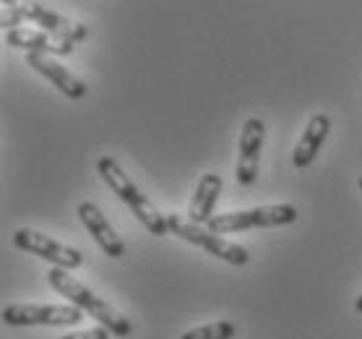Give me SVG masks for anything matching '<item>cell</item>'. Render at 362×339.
<instances>
[{
    "instance_id": "cell-1",
    "label": "cell",
    "mask_w": 362,
    "mask_h": 339,
    "mask_svg": "<svg viewBox=\"0 0 362 339\" xmlns=\"http://www.w3.org/2000/svg\"><path fill=\"white\" fill-rule=\"evenodd\" d=\"M47 282L52 285V289H58L63 298H68L74 303L76 308H81L83 314H89L91 318H97L110 334H115V337H128L133 331V323L125 318L120 311L105 303L102 298H97L94 292H91L83 282L74 280L68 269H60V266H52L47 272Z\"/></svg>"
},
{
    "instance_id": "cell-2",
    "label": "cell",
    "mask_w": 362,
    "mask_h": 339,
    "mask_svg": "<svg viewBox=\"0 0 362 339\" xmlns=\"http://www.w3.org/2000/svg\"><path fill=\"white\" fill-rule=\"evenodd\" d=\"M97 173L102 175V180L107 183L112 193H115L117 199L123 201L125 207L131 209L133 217L139 219L144 227H146L151 235H157V238H165L167 232H170V224H167V217L159 214L157 207L151 204V201L136 188V183L123 173V167L117 165L112 157H99L97 159Z\"/></svg>"
},
{
    "instance_id": "cell-3",
    "label": "cell",
    "mask_w": 362,
    "mask_h": 339,
    "mask_svg": "<svg viewBox=\"0 0 362 339\" xmlns=\"http://www.w3.org/2000/svg\"><path fill=\"white\" fill-rule=\"evenodd\" d=\"M297 207L292 204H274V207H255L245 212H227V214H214L209 219V230L216 235H230V232L255 230V227H281V224L297 222Z\"/></svg>"
},
{
    "instance_id": "cell-4",
    "label": "cell",
    "mask_w": 362,
    "mask_h": 339,
    "mask_svg": "<svg viewBox=\"0 0 362 339\" xmlns=\"http://www.w3.org/2000/svg\"><path fill=\"white\" fill-rule=\"evenodd\" d=\"M167 224H170V230H173L177 238H182L185 243H193V246L204 248L206 253H211V256L222 258V261H227V264L245 266L247 261H250L247 248H243V246H238V243L222 238V235H216V232H211L209 227H204V224L182 219V217H177V214H167Z\"/></svg>"
},
{
    "instance_id": "cell-5",
    "label": "cell",
    "mask_w": 362,
    "mask_h": 339,
    "mask_svg": "<svg viewBox=\"0 0 362 339\" xmlns=\"http://www.w3.org/2000/svg\"><path fill=\"white\" fill-rule=\"evenodd\" d=\"M83 311L76 306H34L13 303L3 308V321L8 326H76Z\"/></svg>"
},
{
    "instance_id": "cell-6",
    "label": "cell",
    "mask_w": 362,
    "mask_h": 339,
    "mask_svg": "<svg viewBox=\"0 0 362 339\" xmlns=\"http://www.w3.org/2000/svg\"><path fill=\"white\" fill-rule=\"evenodd\" d=\"M13 246L18 251H26L32 256H40L45 261H49L52 266H60V269H78L83 264V253L78 248H71V246H63L58 240H52L45 232L29 230V227H21L13 235Z\"/></svg>"
},
{
    "instance_id": "cell-7",
    "label": "cell",
    "mask_w": 362,
    "mask_h": 339,
    "mask_svg": "<svg viewBox=\"0 0 362 339\" xmlns=\"http://www.w3.org/2000/svg\"><path fill=\"white\" fill-rule=\"evenodd\" d=\"M266 125L261 117H247L240 133V157H238V183L240 185H253L258 178V162H261V149H264Z\"/></svg>"
},
{
    "instance_id": "cell-8",
    "label": "cell",
    "mask_w": 362,
    "mask_h": 339,
    "mask_svg": "<svg viewBox=\"0 0 362 339\" xmlns=\"http://www.w3.org/2000/svg\"><path fill=\"white\" fill-rule=\"evenodd\" d=\"M78 217H81L83 227L89 230V235L94 238L99 248L105 251V256L110 258H123L125 256V243L120 240L112 224L107 222V217L102 214V209L94 201H81L78 204Z\"/></svg>"
},
{
    "instance_id": "cell-9",
    "label": "cell",
    "mask_w": 362,
    "mask_h": 339,
    "mask_svg": "<svg viewBox=\"0 0 362 339\" xmlns=\"http://www.w3.org/2000/svg\"><path fill=\"white\" fill-rule=\"evenodd\" d=\"M26 63H29V68H34L40 76H45L49 84H55V89H60L66 97H71V100L86 97V91H89L86 84H83L78 76L71 74L66 66H60L58 60H52V55H47V52H26Z\"/></svg>"
},
{
    "instance_id": "cell-10",
    "label": "cell",
    "mask_w": 362,
    "mask_h": 339,
    "mask_svg": "<svg viewBox=\"0 0 362 339\" xmlns=\"http://www.w3.org/2000/svg\"><path fill=\"white\" fill-rule=\"evenodd\" d=\"M329 131H331V117L326 115V113H315V115L308 120V125H305V131H303V136H300V141H297L295 154H292V162H295V167L305 170V167L313 165L315 154L321 151L323 141H326Z\"/></svg>"
},
{
    "instance_id": "cell-11",
    "label": "cell",
    "mask_w": 362,
    "mask_h": 339,
    "mask_svg": "<svg viewBox=\"0 0 362 339\" xmlns=\"http://www.w3.org/2000/svg\"><path fill=\"white\" fill-rule=\"evenodd\" d=\"M222 193V178L216 173L201 175V180L196 185V193L190 199L188 207V219L196 224H209V219L214 217V207Z\"/></svg>"
},
{
    "instance_id": "cell-12",
    "label": "cell",
    "mask_w": 362,
    "mask_h": 339,
    "mask_svg": "<svg viewBox=\"0 0 362 339\" xmlns=\"http://www.w3.org/2000/svg\"><path fill=\"white\" fill-rule=\"evenodd\" d=\"M3 6H16V8L24 13V18L34 21V24H40L42 29L49 34H66V32H71L76 24V21L60 16V13H55V11H49L47 6H42V3H37V0H3Z\"/></svg>"
},
{
    "instance_id": "cell-13",
    "label": "cell",
    "mask_w": 362,
    "mask_h": 339,
    "mask_svg": "<svg viewBox=\"0 0 362 339\" xmlns=\"http://www.w3.org/2000/svg\"><path fill=\"white\" fill-rule=\"evenodd\" d=\"M6 45L8 47H16V50L26 52H52V34L45 32V29H11L6 32Z\"/></svg>"
},
{
    "instance_id": "cell-14",
    "label": "cell",
    "mask_w": 362,
    "mask_h": 339,
    "mask_svg": "<svg viewBox=\"0 0 362 339\" xmlns=\"http://www.w3.org/2000/svg\"><path fill=\"white\" fill-rule=\"evenodd\" d=\"M235 323L232 321H214L198 326V329L185 331L180 339H235Z\"/></svg>"
},
{
    "instance_id": "cell-15",
    "label": "cell",
    "mask_w": 362,
    "mask_h": 339,
    "mask_svg": "<svg viewBox=\"0 0 362 339\" xmlns=\"http://www.w3.org/2000/svg\"><path fill=\"white\" fill-rule=\"evenodd\" d=\"M21 21H26L24 13L16 8V6H3V13H0V26L6 29V32H11V29H18L21 26Z\"/></svg>"
},
{
    "instance_id": "cell-16",
    "label": "cell",
    "mask_w": 362,
    "mask_h": 339,
    "mask_svg": "<svg viewBox=\"0 0 362 339\" xmlns=\"http://www.w3.org/2000/svg\"><path fill=\"white\" fill-rule=\"evenodd\" d=\"M60 339H110V331L105 326H94V329L74 331V334H66V337Z\"/></svg>"
},
{
    "instance_id": "cell-17",
    "label": "cell",
    "mask_w": 362,
    "mask_h": 339,
    "mask_svg": "<svg viewBox=\"0 0 362 339\" xmlns=\"http://www.w3.org/2000/svg\"><path fill=\"white\" fill-rule=\"evenodd\" d=\"M354 311H357V314H362V295L357 300H354Z\"/></svg>"
},
{
    "instance_id": "cell-18",
    "label": "cell",
    "mask_w": 362,
    "mask_h": 339,
    "mask_svg": "<svg viewBox=\"0 0 362 339\" xmlns=\"http://www.w3.org/2000/svg\"><path fill=\"white\" fill-rule=\"evenodd\" d=\"M360 190H362V178H360Z\"/></svg>"
}]
</instances>
